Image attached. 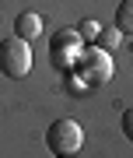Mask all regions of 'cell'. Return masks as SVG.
Masks as SVG:
<instances>
[{
    "label": "cell",
    "mask_w": 133,
    "mask_h": 158,
    "mask_svg": "<svg viewBox=\"0 0 133 158\" xmlns=\"http://www.w3.org/2000/svg\"><path fill=\"white\" fill-rule=\"evenodd\" d=\"M74 74L84 81V88H102L112 81V56L109 49H102V46H84L77 63H74Z\"/></svg>",
    "instance_id": "cell-1"
},
{
    "label": "cell",
    "mask_w": 133,
    "mask_h": 158,
    "mask_svg": "<svg viewBox=\"0 0 133 158\" xmlns=\"http://www.w3.org/2000/svg\"><path fill=\"white\" fill-rule=\"evenodd\" d=\"M28 70H32V46H28V39L7 35L0 42V74L11 81H21V77H28Z\"/></svg>",
    "instance_id": "cell-2"
},
{
    "label": "cell",
    "mask_w": 133,
    "mask_h": 158,
    "mask_svg": "<svg viewBox=\"0 0 133 158\" xmlns=\"http://www.w3.org/2000/svg\"><path fill=\"white\" fill-rule=\"evenodd\" d=\"M84 144V130L77 119H53L46 130V148L53 155H77V148Z\"/></svg>",
    "instance_id": "cell-3"
},
{
    "label": "cell",
    "mask_w": 133,
    "mask_h": 158,
    "mask_svg": "<svg viewBox=\"0 0 133 158\" xmlns=\"http://www.w3.org/2000/svg\"><path fill=\"white\" fill-rule=\"evenodd\" d=\"M81 49H84V39H81L77 28H60V32H53V39H49V60H53V67H60V70H70L74 63H77Z\"/></svg>",
    "instance_id": "cell-4"
},
{
    "label": "cell",
    "mask_w": 133,
    "mask_h": 158,
    "mask_svg": "<svg viewBox=\"0 0 133 158\" xmlns=\"http://www.w3.org/2000/svg\"><path fill=\"white\" fill-rule=\"evenodd\" d=\"M14 35L18 39H35V35H42V14L39 11H21L14 18Z\"/></svg>",
    "instance_id": "cell-5"
},
{
    "label": "cell",
    "mask_w": 133,
    "mask_h": 158,
    "mask_svg": "<svg viewBox=\"0 0 133 158\" xmlns=\"http://www.w3.org/2000/svg\"><path fill=\"white\" fill-rule=\"evenodd\" d=\"M116 28L123 35H133V0H123L116 7Z\"/></svg>",
    "instance_id": "cell-6"
},
{
    "label": "cell",
    "mask_w": 133,
    "mask_h": 158,
    "mask_svg": "<svg viewBox=\"0 0 133 158\" xmlns=\"http://www.w3.org/2000/svg\"><path fill=\"white\" fill-rule=\"evenodd\" d=\"M119 42H123V32L119 28H102L98 39H95V46H102V49H112V46H119Z\"/></svg>",
    "instance_id": "cell-7"
},
{
    "label": "cell",
    "mask_w": 133,
    "mask_h": 158,
    "mask_svg": "<svg viewBox=\"0 0 133 158\" xmlns=\"http://www.w3.org/2000/svg\"><path fill=\"white\" fill-rule=\"evenodd\" d=\"M77 32H81V39H88V42H95V39H98V32H102V25L95 21V18H84V21L77 25Z\"/></svg>",
    "instance_id": "cell-8"
},
{
    "label": "cell",
    "mask_w": 133,
    "mask_h": 158,
    "mask_svg": "<svg viewBox=\"0 0 133 158\" xmlns=\"http://www.w3.org/2000/svg\"><path fill=\"white\" fill-rule=\"evenodd\" d=\"M123 137L133 144V109H126V113H123Z\"/></svg>",
    "instance_id": "cell-9"
},
{
    "label": "cell",
    "mask_w": 133,
    "mask_h": 158,
    "mask_svg": "<svg viewBox=\"0 0 133 158\" xmlns=\"http://www.w3.org/2000/svg\"><path fill=\"white\" fill-rule=\"evenodd\" d=\"M56 158H74V155H56Z\"/></svg>",
    "instance_id": "cell-10"
}]
</instances>
